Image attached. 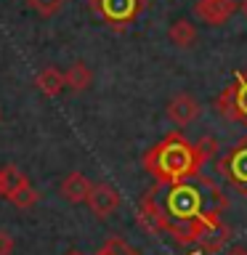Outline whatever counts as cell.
Listing matches in <instances>:
<instances>
[{
    "instance_id": "cell-1",
    "label": "cell",
    "mask_w": 247,
    "mask_h": 255,
    "mask_svg": "<svg viewBox=\"0 0 247 255\" xmlns=\"http://www.w3.org/2000/svg\"><path fill=\"white\" fill-rule=\"evenodd\" d=\"M229 207L223 189L210 175L197 173L181 181H154L138 205V223L151 234H170L181 245H197L205 223Z\"/></svg>"
},
{
    "instance_id": "cell-2",
    "label": "cell",
    "mask_w": 247,
    "mask_h": 255,
    "mask_svg": "<svg viewBox=\"0 0 247 255\" xmlns=\"http://www.w3.org/2000/svg\"><path fill=\"white\" fill-rule=\"evenodd\" d=\"M213 151H215L213 138H202L199 143H191L181 133H170L157 146L146 151L143 167L154 181H181L202 173V167L213 157Z\"/></svg>"
},
{
    "instance_id": "cell-3",
    "label": "cell",
    "mask_w": 247,
    "mask_h": 255,
    "mask_svg": "<svg viewBox=\"0 0 247 255\" xmlns=\"http://www.w3.org/2000/svg\"><path fill=\"white\" fill-rule=\"evenodd\" d=\"M213 107L229 123H242L247 128V72H237L234 85L223 88V93L213 101Z\"/></svg>"
},
{
    "instance_id": "cell-4",
    "label": "cell",
    "mask_w": 247,
    "mask_h": 255,
    "mask_svg": "<svg viewBox=\"0 0 247 255\" xmlns=\"http://www.w3.org/2000/svg\"><path fill=\"white\" fill-rule=\"evenodd\" d=\"M218 170L239 194L247 197V135L218 159Z\"/></svg>"
},
{
    "instance_id": "cell-5",
    "label": "cell",
    "mask_w": 247,
    "mask_h": 255,
    "mask_svg": "<svg viewBox=\"0 0 247 255\" xmlns=\"http://www.w3.org/2000/svg\"><path fill=\"white\" fill-rule=\"evenodd\" d=\"M143 0H93V11L101 13L104 19L115 27H125L127 21H133L141 13Z\"/></svg>"
},
{
    "instance_id": "cell-6",
    "label": "cell",
    "mask_w": 247,
    "mask_h": 255,
    "mask_svg": "<svg viewBox=\"0 0 247 255\" xmlns=\"http://www.w3.org/2000/svg\"><path fill=\"white\" fill-rule=\"evenodd\" d=\"M237 8L239 0H197L191 11L199 21L210 24V27H221L237 13Z\"/></svg>"
},
{
    "instance_id": "cell-7",
    "label": "cell",
    "mask_w": 247,
    "mask_h": 255,
    "mask_svg": "<svg viewBox=\"0 0 247 255\" xmlns=\"http://www.w3.org/2000/svg\"><path fill=\"white\" fill-rule=\"evenodd\" d=\"M88 207L96 218H109L112 213L120 207V191L109 183H96L88 194Z\"/></svg>"
},
{
    "instance_id": "cell-8",
    "label": "cell",
    "mask_w": 247,
    "mask_h": 255,
    "mask_svg": "<svg viewBox=\"0 0 247 255\" xmlns=\"http://www.w3.org/2000/svg\"><path fill=\"white\" fill-rule=\"evenodd\" d=\"M199 112H202L199 101L189 93H178V96H173V99L167 101V117H170L178 128L191 125L199 117Z\"/></svg>"
},
{
    "instance_id": "cell-9",
    "label": "cell",
    "mask_w": 247,
    "mask_h": 255,
    "mask_svg": "<svg viewBox=\"0 0 247 255\" xmlns=\"http://www.w3.org/2000/svg\"><path fill=\"white\" fill-rule=\"evenodd\" d=\"M229 237H231V229H229L221 218H215V221H210V223H205V229L199 231L197 247H199L202 253H218L221 247L229 242Z\"/></svg>"
},
{
    "instance_id": "cell-10",
    "label": "cell",
    "mask_w": 247,
    "mask_h": 255,
    "mask_svg": "<svg viewBox=\"0 0 247 255\" xmlns=\"http://www.w3.org/2000/svg\"><path fill=\"white\" fill-rule=\"evenodd\" d=\"M93 183L85 178L83 173H69L67 178L61 181V197L72 205H80V202H88V194H91Z\"/></svg>"
},
{
    "instance_id": "cell-11",
    "label": "cell",
    "mask_w": 247,
    "mask_h": 255,
    "mask_svg": "<svg viewBox=\"0 0 247 255\" xmlns=\"http://www.w3.org/2000/svg\"><path fill=\"white\" fill-rule=\"evenodd\" d=\"M197 37H199V35H197V27H194L189 19H175V21L170 24V29H167V40H170L175 48H183V51L194 45Z\"/></svg>"
},
{
    "instance_id": "cell-12",
    "label": "cell",
    "mask_w": 247,
    "mask_h": 255,
    "mask_svg": "<svg viewBox=\"0 0 247 255\" xmlns=\"http://www.w3.org/2000/svg\"><path fill=\"white\" fill-rule=\"evenodd\" d=\"M35 85L40 88V93H45V96H59L64 88H67V77H64L61 69L45 67V69L35 77Z\"/></svg>"
},
{
    "instance_id": "cell-13",
    "label": "cell",
    "mask_w": 247,
    "mask_h": 255,
    "mask_svg": "<svg viewBox=\"0 0 247 255\" xmlns=\"http://www.w3.org/2000/svg\"><path fill=\"white\" fill-rule=\"evenodd\" d=\"M64 77H67V88H69V91H75V93L88 91V88H91V83H93V72L88 69L83 61H75V64H72V67L64 72Z\"/></svg>"
},
{
    "instance_id": "cell-14",
    "label": "cell",
    "mask_w": 247,
    "mask_h": 255,
    "mask_svg": "<svg viewBox=\"0 0 247 255\" xmlns=\"http://www.w3.org/2000/svg\"><path fill=\"white\" fill-rule=\"evenodd\" d=\"M24 183H29V181H27V175H24L16 165L0 167V197H3V199H8L16 189H21Z\"/></svg>"
},
{
    "instance_id": "cell-15",
    "label": "cell",
    "mask_w": 247,
    "mask_h": 255,
    "mask_svg": "<svg viewBox=\"0 0 247 255\" xmlns=\"http://www.w3.org/2000/svg\"><path fill=\"white\" fill-rule=\"evenodd\" d=\"M8 202L16 205V207H21V210H29V207L37 202V191L32 189V183H24L21 189H16L13 194L8 197Z\"/></svg>"
},
{
    "instance_id": "cell-16",
    "label": "cell",
    "mask_w": 247,
    "mask_h": 255,
    "mask_svg": "<svg viewBox=\"0 0 247 255\" xmlns=\"http://www.w3.org/2000/svg\"><path fill=\"white\" fill-rule=\"evenodd\" d=\"M29 8L35 11L37 16H43V19H51V16H56L61 11L64 0H27Z\"/></svg>"
},
{
    "instance_id": "cell-17",
    "label": "cell",
    "mask_w": 247,
    "mask_h": 255,
    "mask_svg": "<svg viewBox=\"0 0 247 255\" xmlns=\"http://www.w3.org/2000/svg\"><path fill=\"white\" fill-rule=\"evenodd\" d=\"M96 255H141V253H138V250H133V247L127 245V242H123L120 237H112L109 242L104 245Z\"/></svg>"
},
{
    "instance_id": "cell-18",
    "label": "cell",
    "mask_w": 247,
    "mask_h": 255,
    "mask_svg": "<svg viewBox=\"0 0 247 255\" xmlns=\"http://www.w3.org/2000/svg\"><path fill=\"white\" fill-rule=\"evenodd\" d=\"M13 237H11V231H5V229H0V255H11L13 253Z\"/></svg>"
},
{
    "instance_id": "cell-19",
    "label": "cell",
    "mask_w": 247,
    "mask_h": 255,
    "mask_svg": "<svg viewBox=\"0 0 247 255\" xmlns=\"http://www.w3.org/2000/svg\"><path fill=\"white\" fill-rule=\"evenodd\" d=\"M226 255H247V250H245V247H231Z\"/></svg>"
},
{
    "instance_id": "cell-20",
    "label": "cell",
    "mask_w": 247,
    "mask_h": 255,
    "mask_svg": "<svg viewBox=\"0 0 247 255\" xmlns=\"http://www.w3.org/2000/svg\"><path fill=\"white\" fill-rule=\"evenodd\" d=\"M239 11H242V16L247 19V0H239Z\"/></svg>"
},
{
    "instance_id": "cell-21",
    "label": "cell",
    "mask_w": 247,
    "mask_h": 255,
    "mask_svg": "<svg viewBox=\"0 0 247 255\" xmlns=\"http://www.w3.org/2000/svg\"><path fill=\"white\" fill-rule=\"evenodd\" d=\"M67 255H83V253H80V250H69Z\"/></svg>"
}]
</instances>
